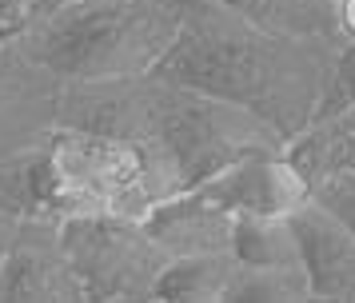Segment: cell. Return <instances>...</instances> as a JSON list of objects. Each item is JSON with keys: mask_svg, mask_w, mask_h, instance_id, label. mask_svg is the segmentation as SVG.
Returning <instances> with one entry per match:
<instances>
[{"mask_svg": "<svg viewBox=\"0 0 355 303\" xmlns=\"http://www.w3.org/2000/svg\"><path fill=\"white\" fill-rule=\"evenodd\" d=\"M339 44L263 28L216 0H184V24L156 76L200 88L291 140L336 84Z\"/></svg>", "mask_w": 355, "mask_h": 303, "instance_id": "6da1fadb", "label": "cell"}, {"mask_svg": "<svg viewBox=\"0 0 355 303\" xmlns=\"http://www.w3.org/2000/svg\"><path fill=\"white\" fill-rule=\"evenodd\" d=\"M60 124L136 144L172 196L252 152H284L288 144L252 112L156 72L128 80H68L60 88Z\"/></svg>", "mask_w": 355, "mask_h": 303, "instance_id": "7a4b0ae2", "label": "cell"}, {"mask_svg": "<svg viewBox=\"0 0 355 303\" xmlns=\"http://www.w3.org/2000/svg\"><path fill=\"white\" fill-rule=\"evenodd\" d=\"M180 24L184 0H72L36 24L24 52L64 84L152 76Z\"/></svg>", "mask_w": 355, "mask_h": 303, "instance_id": "3957f363", "label": "cell"}, {"mask_svg": "<svg viewBox=\"0 0 355 303\" xmlns=\"http://www.w3.org/2000/svg\"><path fill=\"white\" fill-rule=\"evenodd\" d=\"M49 156L64 220L76 216L144 220L160 200L172 196L152 159L136 144L116 136L56 124V132L49 136Z\"/></svg>", "mask_w": 355, "mask_h": 303, "instance_id": "277c9868", "label": "cell"}, {"mask_svg": "<svg viewBox=\"0 0 355 303\" xmlns=\"http://www.w3.org/2000/svg\"><path fill=\"white\" fill-rule=\"evenodd\" d=\"M60 239L88 291V303H152L160 271L172 259L152 239L144 220L76 216L60 223Z\"/></svg>", "mask_w": 355, "mask_h": 303, "instance_id": "5b68a950", "label": "cell"}, {"mask_svg": "<svg viewBox=\"0 0 355 303\" xmlns=\"http://www.w3.org/2000/svg\"><path fill=\"white\" fill-rule=\"evenodd\" d=\"M60 88L24 44H0V159L49 140L60 124Z\"/></svg>", "mask_w": 355, "mask_h": 303, "instance_id": "8992f818", "label": "cell"}, {"mask_svg": "<svg viewBox=\"0 0 355 303\" xmlns=\"http://www.w3.org/2000/svg\"><path fill=\"white\" fill-rule=\"evenodd\" d=\"M0 303H88L60 223H20L0 268Z\"/></svg>", "mask_w": 355, "mask_h": 303, "instance_id": "52a82bcc", "label": "cell"}, {"mask_svg": "<svg viewBox=\"0 0 355 303\" xmlns=\"http://www.w3.org/2000/svg\"><path fill=\"white\" fill-rule=\"evenodd\" d=\"M196 191H204L232 216H291L315 200L284 152H252L196 184Z\"/></svg>", "mask_w": 355, "mask_h": 303, "instance_id": "ba28073f", "label": "cell"}, {"mask_svg": "<svg viewBox=\"0 0 355 303\" xmlns=\"http://www.w3.org/2000/svg\"><path fill=\"white\" fill-rule=\"evenodd\" d=\"M291 227L300 239V268L315 300H355V232L347 220L320 200H307L291 211Z\"/></svg>", "mask_w": 355, "mask_h": 303, "instance_id": "9c48e42d", "label": "cell"}, {"mask_svg": "<svg viewBox=\"0 0 355 303\" xmlns=\"http://www.w3.org/2000/svg\"><path fill=\"white\" fill-rule=\"evenodd\" d=\"M144 223L152 239L172 259H180V255H232V223H236V216L196 188L160 200L144 216Z\"/></svg>", "mask_w": 355, "mask_h": 303, "instance_id": "30bf717a", "label": "cell"}, {"mask_svg": "<svg viewBox=\"0 0 355 303\" xmlns=\"http://www.w3.org/2000/svg\"><path fill=\"white\" fill-rule=\"evenodd\" d=\"M284 156L307 180L311 196H320L336 180L352 175L355 172V108L320 112L311 124H304L284 144Z\"/></svg>", "mask_w": 355, "mask_h": 303, "instance_id": "8fae6325", "label": "cell"}, {"mask_svg": "<svg viewBox=\"0 0 355 303\" xmlns=\"http://www.w3.org/2000/svg\"><path fill=\"white\" fill-rule=\"evenodd\" d=\"M0 216L17 223H64L49 140L0 159Z\"/></svg>", "mask_w": 355, "mask_h": 303, "instance_id": "7c38bea8", "label": "cell"}, {"mask_svg": "<svg viewBox=\"0 0 355 303\" xmlns=\"http://www.w3.org/2000/svg\"><path fill=\"white\" fill-rule=\"evenodd\" d=\"M236 255H180L168 259L152 303H220L236 275Z\"/></svg>", "mask_w": 355, "mask_h": 303, "instance_id": "4fadbf2b", "label": "cell"}, {"mask_svg": "<svg viewBox=\"0 0 355 303\" xmlns=\"http://www.w3.org/2000/svg\"><path fill=\"white\" fill-rule=\"evenodd\" d=\"M232 255L243 268H300V239L291 216H236Z\"/></svg>", "mask_w": 355, "mask_h": 303, "instance_id": "5bb4252c", "label": "cell"}, {"mask_svg": "<svg viewBox=\"0 0 355 303\" xmlns=\"http://www.w3.org/2000/svg\"><path fill=\"white\" fill-rule=\"evenodd\" d=\"M216 4L236 8L240 16L256 20L263 28L291 32V36H315V40H336L339 44L336 0H216Z\"/></svg>", "mask_w": 355, "mask_h": 303, "instance_id": "9a60e30c", "label": "cell"}, {"mask_svg": "<svg viewBox=\"0 0 355 303\" xmlns=\"http://www.w3.org/2000/svg\"><path fill=\"white\" fill-rule=\"evenodd\" d=\"M220 303H315L304 268H236Z\"/></svg>", "mask_w": 355, "mask_h": 303, "instance_id": "2e32d148", "label": "cell"}, {"mask_svg": "<svg viewBox=\"0 0 355 303\" xmlns=\"http://www.w3.org/2000/svg\"><path fill=\"white\" fill-rule=\"evenodd\" d=\"M52 12V0H0V44H24Z\"/></svg>", "mask_w": 355, "mask_h": 303, "instance_id": "e0dca14e", "label": "cell"}, {"mask_svg": "<svg viewBox=\"0 0 355 303\" xmlns=\"http://www.w3.org/2000/svg\"><path fill=\"white\" fill-rule=\"evenodd\" d=\"M331 108H355V44L339 48V64H336V84L323 100L320 112H331ZM315 112V116H320Z\"/></svg>", "mask_w": 355, "mask_h": 303, "instance_id": "ac0fdd59", "label": "cell"}, {"mask_svg": "<svg viewBox=\"0 0 355 303\" xmlns=\"http://www.w3.org/2000/svg\"><path fill=\"white\" fill-rule=\"evenodd\" d=\"M315 200L331 207L339 220H347V227L355 232V172H352V175H343V180H336L331 188H323Z\"/></svg>", "mask_w": 355, "mask_h": 303, "instance_id": "d6986e66", "label": "cell"}, {"mask_svg": "<svg viewBox=\"0 0 355 303\" xmlns=\"http://www.w3.org/2000/svg\"><path fill=\"white\" fill-rule=\"evenodd\" d=\"M336 32L339 44H355V0H336Z\"/></svg>", "mask_w": 355, "mask_h": 303, "instance_id": "ffe728a7", "label": "cell"}, {"mask_svg": "<svg viewBox=\"0 0 355 303\" xmlns=\"http://www.w3.org/2000/svg\"><path fill=\"white\" fill-rule=\"evenodd\" d=\"M17 220H8V216H0V268H4V259H8V248H12V239H17Z\"/></svg>", "mask_w": 355, "mask_h": 303, "instance_id": "44dd1931", "label": "cell"}, {"mask_svg": "<svg viewBox=\"0 0 355 303\" xmlns=\"http://www.w3.org/2000/svg\"><path fill=\"white\" fill-rule=\"evenodd\" d=\"M315 303H355V300H315Z\"/></svg>", "mask_w": 355, "mask_h": 303, "instance_id": "7402d4cb", "label": "cell"}, {"mask_svg": "<svg viewBox=\"0 0 355 303\" xmlns=\"http://www.w3.org/2000/svg\"><path fill=\"white\" fill-rule=\"evenodd\" d=\"M60 4H72V0H52V8H60Z\"/></svg>", "mask_w": 355, "mask_h": 303, "instance_id": "603a6c76", "label": "cell"}, {"mask_svg": "<svg viewBox=\"0 0 355 303\" xmlns=\"http://www.w3.org/2000/svg\"><path fill=\"white\" fill-rule=\"evenodd\" d=\"M120 303H136V300H120Z\"/></svg>", "mask_w": 355, "mask_h": 303, "instance_id": "cb8c5ba5", "label": "cell"}]
</instances>
